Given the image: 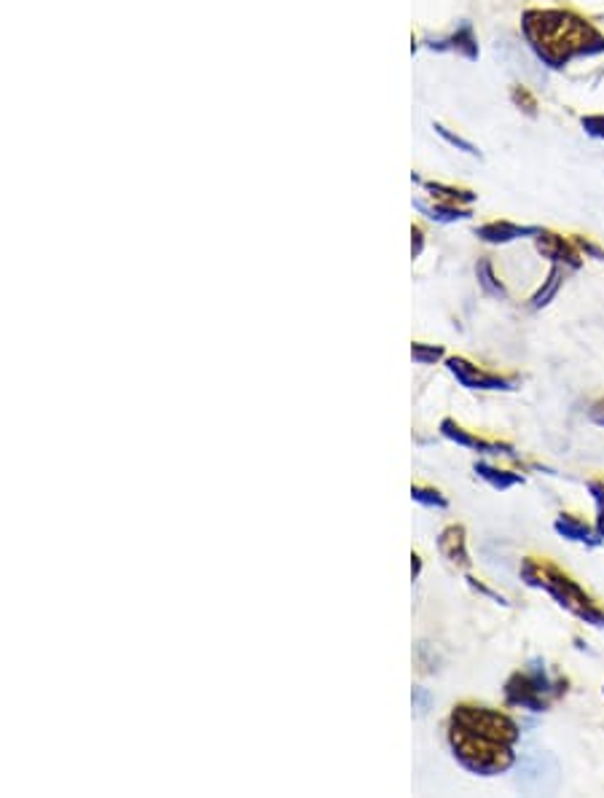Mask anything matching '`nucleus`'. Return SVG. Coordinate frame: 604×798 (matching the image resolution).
<instances>
[{"mask_svg": "<svg viewBox=\"0 0 604 798\" xmlns=\"http://www.w3.org/2000/svg\"><path fill=\"white\" fill-rule=\"evenodd\" d=\"M430 49L457 51V55L468 57V60H475V57H479V44H475V36H473V27H470V22H462L460 31H457L455 36H449L446 40H433V44H430Z\"/></svg>", "mask_w": 604, "mask_h": 798, "instance_id": "2", "label": "nucleus"}, {"mask_svg": "<svg viewBox=\"0 0 604 798\" xmlns=\"http://www.w3.org/2000/svg\"><path fill=\"white\" fill-rule=\"evenodd\" d=\"M521 33L543 65L561 71L575 57L604 55V36L583 16L565 9H530Z\"/></svg>", "mask_w": 604, "mask_h": 798, "instance_id": "1", "label": "nucleus"}, {"mask_svg": "<svg viewBox=\"0 0 604 798\" xmlns=\"http://www.w3.org/2000/svg\"><path fill=\"white\" fill-rule=\"evenodd\" d=\"M438 355H440V350H422L420 344L414 347V358H416V361H430V358H438Z\"/></svg>", "mask_w": 604, "mask_h": 798, "instance_id": "5", "label": "nucleus"}, {"mask_svg": "<svg viewBox=\"0 0 604 798\" xmlns=\"http://www.w3.org/2000/svg\"><path fill=\"white\" fill-rule=\"evenodd\" d=\"M583 130L589 132V135H594V137H600V141H604V116H585Z\"/></svg>", "mask_w": 604, "mask_h": 798, "instance_id": "4", "label": "nucleus"}, {"mask_svg": "<svg viewBox=\"0 0 604 798\" xmlns=\"http://www.w3.org/2000/svg\"><path fill=\"white\" fill-rule=\"evenodd\" d=\"M534 229H519V227H510V223H490V227L481 229V237L490 242H505V240H514L519 234H532Z\"/></svg>", "mask_w": 604, "mask_h": 798, "instance_id": "3", "label": "nucleus"}]
</instances>
